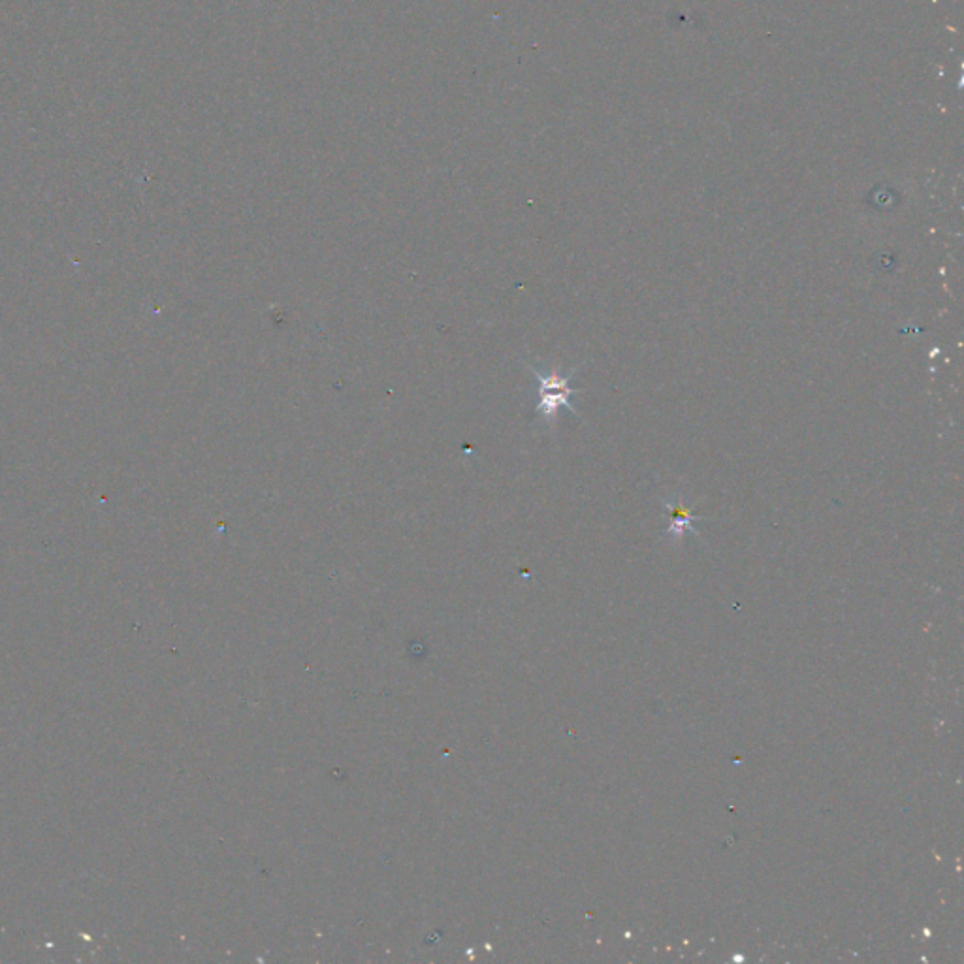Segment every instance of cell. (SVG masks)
<instances>
[{
    "instance_id": "cell-1",
    "label": "cell",
    "mask_w": 964,
    "mask_h": 964,
    "mask_svg": "<svg viewBox=\"0 0 964 964\" xmlns=\"http://www.w3.org/2000/svg\"><path fill=\"white\" fill-rule=\"evenodd\" d=\"M528 368L539 383L537 385V394H539L537 413H539V417H543V420L548 424H554L556 417H558V411L562 407L569 409L573 415H579V411L571 403V398L580 392L579 388L571 386V379H573L577 370L569 371V373H562L558 370L543 373L535 366H528Z\"/></svg>"
},
{
    "instance_id": "cell-2",
    "label": "cell",
    "mask_w": 964,
    "mask_h": 964,
    "mask_svg": "<svg viewBox=\"0 0 964 964\" xmlns=\"http://www.w3.org/2000/svg\"><path fill=\"white\" fill-rule=\"evenodd\" d=\"M665 509L671 513V528H669V535L673 537H682V533L686 530L693 531L697 533L695 528H693V522L697 520L695 516L691 515L690 509L680 501V499H673V501H665Z\"/></svg>"
}]
</instances>
